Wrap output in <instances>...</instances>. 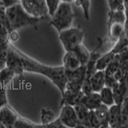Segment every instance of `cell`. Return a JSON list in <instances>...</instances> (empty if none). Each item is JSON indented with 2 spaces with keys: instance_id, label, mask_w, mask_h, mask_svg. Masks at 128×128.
Listing matches in <instances>:
<instances>
[{
  "instance_id": "obj_1",
  "label": "cell",
  "mask_w": 128,
  "mask_h": 128,
  "mask_svg": "<svg viewBox=\"0 0 128 128\" xmlns=\"http://www.w3.org/2000/svg\"><path fill=\"white\" fill-rule=\"evenodd\" d=\"M16 50L22 60L24 71L40 74L46 76L60 90L62 96L64 94L67 83V78L63 66L51 67L46 66L26 55L18 48Z\"/></svg>"
},
{
  "instance_id": "obj_2",
  "label": "cell",
  "mask_w": 128,
  "mask_h": 128,
  "mask_svg": "<svg viewBox=\"0 0 128 128\" xmlns=\"http://www.w3.org/2000/svg\"><path fill=\"white\" fill-rule=\"evenodd\" d=\"M6 28L9 34L27 26L35 25L43 19L34 18L24 10L20 3L5 8Z\"/></svg>"
},
{
  "instance_id": "obj_3",
  "label": "cell",
  "mask_w": 128,
  "mask_h": 128,
  "mask_svg": "<svg viewBox=\"0 0 128 128\" xmlns=\"http://www.w3.org/2000/svg\"><path fill=\"white\" fill-rule=\"evenodd\" d=\"M74 17L75 15L70 3L61 2L54 14L50 17V24L60 33L71 27Z\"/></svg>"
},
{
  "instance_id": "obj_4",
  "label": "cell",
  "mask_w": 128,
  "mask_h": 128,
  "mask_svg": "<svg viewBox=\"0 0 128 128\" xmlns=\"http://www.w3.org/2000/svg\"><path fill=\"white\" fill-rule=\"evenodd\" d=\"M126 14L124 10L109 11L108 13V35L112 41L116 42L124 34Z\"/></svg>"
},
{
  "instance_id": "obj_5",
  "label": "cell",
  "mask_w": 128,
  "mask_h": 128,
  "mask_svg": "<svg viewBox=\"0 0 128 128\" xmlns=\"http://www.w3.org/2000/svg\"><path fill=\"white\" fill-rule=\"evenodd\" d=\"M59 38L66 52L73 51L77 46L83 42L84 32L80 28L70 27L60 32Z\"/></svg>"
},
{
  "instance_id": "obj_6",
  "label": "cell",
  "mask_w": 128,
  "mask_h": 128,
  "mask_svg": "<svg viewBox=\"0 0 128 128\" xmlns=\"http://www.w3.org/2000/svg\"><path fill=\"white\" fill-rule=\"evenodd\" d=\"M20 3L25 11L34 18L43 20L50 18L45 0H20Z\"/></svg>"
},
{
  "instance_id": "obj_7",
  "label": "cell",
  "mask_w": 128,
  "mask_h": 128,
  "mask_svg": "<svg viewBox=\"0 0 128 128\" xmlns=\"http://www.w3.org/2000/svg\"><path fill=\"white\" fill-rule=\"evenodd\" d=\"M67 83L66 90L72 92H78L81 91L82 84L86 78V67L81 66L76 70L72 72H66Z\"/></svg>"
},
{
  "instance_id": "obj_8",
  "label": "cell",
  "mask_w": 128,
  "mask_h": 128,
  "mask_svg": "<svg viewBox=\"0 0 128 128\" xmlns=\"http://www.w3.org/2000/svg\"><path fill=\"white\" fill-rule=\"evenodd\" d=\"M6 66L12 69L16 75L22 76L24 71L22 60L18 54L16 48L11 43H10L6 51Z\"/></svg>"
},
{
  "instance_id": "obj_9",
  "label": "cell",
  "mask_w": 128,
  "mask_h": 128,
  "mask_svg": "<svg viewBox=\"0 0 128 128\" xmlns=\"http://www.w3.org/2000/svg\"><path fill=\"white\" fill-rule=\"evenodd\" d=\"M59 118L66 128H76L78 125V120L74 106L70 105L61 106Z\"/></svg>"
},
{
  "instance_id": "obj_10",
  "label": "cell",
  "mask_w": 128,
  "mask_h": 128,
  "mask_svg": "<svg viewBox=\"0 0 128 128\" xmlns=\"http://www.w3.org/2000/svg\"><path fill=\"white\" fill-rule=\"evenodd\" d=\"M19 115L16 111L6 104L0 109V122L3 124L4 128H14L15 122Z\"/></svg>"
},
{
  "instance_id": "obj_11",
  "label": "cell",
  "mask_w": 128,
  "mask_h": 128,
  "mask_svg": "<svg viewBox=\"0 0 128 128\" xmlns=\"http://www.w3.org/2000/svg\"><path fill=\"white\" fill-rule=\"evenodd\" d=\"M104 44V40L100 38H98V46L94 49L93 51L90 52V56L87 64L85 65L86 67V79H90V78L97 71L96 65L99 57L101 54L98 52L99 48H101Z\"/></svg>"
},
{
  "instance_id": "obj_12",
  "label": "cell",
  "mask_w": 128,
  "mask_h": 128,
  "mask_svg": "<svg viewBox=\"0 0 128 128\" xmlns=\"http://www.w3.org/2000/svg\"><path fill=\"white\" fill-rule=\"evenodd\" d=\"M63 67L66 72H72L78 68L81 65V62L78 56L74 51L66 52L63 57Z\"/></svg>"
},
{
  "instance_id": "obj_13",
  "label": "cell",
  "mask_w": 128,
  "mask_h": 128,
  "mask_svg": "<svg viewBox=\"0 0 128 128\" xmlns=\"http://www.w3.org/2000/svg\"><path fill=\"white\" fill-rule=\"evenodd\" d=\"M110 128H120L121 126V104H114L110 106L108 115Z\"/></svg>"
},
{
  "instance_id": "obj_14",
  "label": "cell",
  "mask_w": 128,
  "mask_h": 128,
  "mask_svg": "<svg viewBox=\"0 0 128 128\" xmlns=\"http://www.w3.org/2000/svg\"><path fill=\"white\" fill-rule=\"evenodd\" d=\"M84 96V94L82 92V90L78 92H71L68 90H66L64 94L62 96L60 107L63 105H70V106H74L82 102Z\"/></svg>"
},
{
  "instance_id": "obj_15",
  "label": "cell",
  "mask_w": 128,
  "mask_h": 128,
  "mask_svg": "<svg viewBox=\"0 0 128 128\" xmlns=\"http://www.w3.org/2000/svg\"><path fill=\"white\" fill-rule=\"evenodd\" d=\"M78 120V125L77 128H90L88 124L89 110L82 102L74 106Z\"/></svg>"
},
{
  "instance_id": "obj_16",
  "label": "cell",
  "mask_w": 128,
  "mask_h": 128,
  "mask_svg": "<svg viewBox=\"0 0 128 128\" xmlns=\"http://www.w3.org/2000/svg\"><path fill=\"white\" fill-rule=\"evenodd\" d=\"M82 104L89 110H95L102 103L99 92H92L88 95H84L82 100Z\"/></svg>"
},
{
  "instance_id": "obj_17",
  "label": "cell",
  "mask_w": 128,
  "mask_h": 128,
  "mask_svg": "<svg viewBox=\"0 0 128 128\" xmlns=\"http://www.w3.org/2000/svg\"><path fill=\"white\" fill-rule=\"evenodd\" d=\"M89 80L93 92H99L105 86L104 70H97Z\"/></svg>"
},
{
  "instance_id": "obj_18",
  "label": "cell",
  "mask_w": 128,
  "mask_h": 128,
  "mask_svg": "<svg viewBox=\"0 0 128 128\" xmlns=\"http://www.w3.org/2000/svg\"><path fill=\"white\" fill-rule=\"evenodd\" d=\"M108 109H109V106L103 103H101L95 110L96 115L100 120L101 128H110L108 120Z\"/></svg>"
},
{
  "instance_id": "obj_19",
  "label": "cell",
  "mask_w": 128,
  "mask_h": 128,
  "mask_svg": "<svg viewBox=\"0 0 128 128\" xmlns=\"http://www.w3.org/2000/svg\"><path fill=\"white\" fill-rule=\"evenodd\" d=\"M99 93L100 94V100L102 103L107 105L109 107L115 104L114 94L112 88L104 86Z\"/></svg>"
},
{
  "instance_id": "obj_20",
  "label": "cell",
  "mask_w": 128,
  "mask_h": 128,
  "mask_svg": "<svg viewBox=\"0 0 128 128\" xmlns=\"http://www.w3.org/2000/svg\"><path fill=\"white\" fill-rule=\"evenodd\" d=\"M116 54H114L112 51L106 52V54L103 55H100L97 62L96 68L97 70H104L106 68L108 67L110 63L114 60Z\"/></svg>"
},
{
  "instance_id": "obj_21",
  "label": "cell",
  "mask_w": 128,
  "mask_h": 128,
  "mask_svg": "<svg viewBox=\"0 0 128 128\" xmlns=\"http://www.w3.org/2000/svg\"><path fill=\"white\" fill-rule=\"evenodd\" d=\"M73 51H74V52H76L78 56L80 62H81V65L85 66L87 64L90 56V52L88 51L86 47L83 45L82 43L77 46Z\"/></svg>"
},
{
  "instance_id": "obj_22",
  "label": "cell",
  "mask_w": 128,
  "mask_h": 128,
  "mask_svg": "<svg viewBox=\"0 0 128 128\" xmlns=\"http://www.w3.org/2000/svg\"><path fill=\"white\" fill-rule=\"evenodd\" d=\"M16 74L14 72L6 66L2 68V70H0V85L6 87V85L13 80Z\"/></svg>"
},
{
  "instance_id": "obj_23",
  "label": "cell",
  "mask_w": 128,
  "mask_h": 128,
  "mask_svg": "<svg viewBox=\"0 0 128 128\" xmlns=\"http://www.w3.org/2000/svg\"><path fill=\"white\" fill-rule=\"evenodd\" d=\"M9 32L3 25H0V51H7L10 45Z\"/></svg>"
},
{
  "instance_id": "obj_24",
  "label": "cell",
  "mask_w": 128,
  "mask_h": 128,
  "mask_svg": "<svg viewBox=\"0 0 128 128\" xmlns=\"http://www.w3.org/2000/svg\"><path fill=\"white\" fill-rule=\"evenodd\" d=\"M128 47V38L125 34H123L122 36L115 42L114 47L111 51L114 52V54H117L120 52L124 51L126 48Z\"/></svg>"
},
{
  "instance_id": "obj_25",
  "label": "cell",
  "mask_w": 128,
  "mask_h": 128,
  "mask_svg": "<svg viewBox=\"0 0 128 128\" xmlns=\"http://www.w3.org/2000/svg\"><path fill=\"white\" fill-rule=\"evenodd\" d=\"M14 128H42V124H36L19 116L15 122Z\"/></svg>"
},
{
  "instance_id": "obj_26",
  "label": "cell",
  "mask_w": 128,
  "mask_h": 128,
  "mask_svg": "<svg viewBox=\"0 0 128 128\" xmlns=\"http://www.w3.org/2000/svg\"><path fill=\"white\" fill-rule=\"evenodd\" d=\"M40 120L42 125H47L54 120V114L52 110L48 108H42L40 112Z\"/></svg>"
},
{
  "instance_id": "obj_27",
  "label": "cell",
  "mask_w": 128,
  "mask_h": 128,
  "mask_svg": "<svg viewBox=\"0 0 128 128\" xmlns=\"http://www.w3.org/2000/svg\"><path fill=\"white\" fill-rule=\"evenodd\" d=\"M120 64V60L118 57L117 54H116L114 60H112L110 64L106 67L104 70L105 74L108 76H114V74L118 70L119 68Z\"/></svg>"
},
{
  "instance_id": "obj_28",
  "label": "cell",
  "mask_w": 128,
  "mask_h": 128,
  "mask_svg": "<svg viewBox=\"0 0 128 128\" xmlns=\"http://www.w3.org/2000/svg\"><path fill=\"white\" fill-rule=\"evenodd\" d=\"M77 6L82 7L83 12V15L85 19L88 20L90 19V0H74Z\"/></svg>"
},
{
  "instance_id": "obj_29",
  "label": "cell",
  "mask_w": 128,
  "mask_h": 128,
  "mask_svg": "<svg viewBox=\"0 0 128 128\" xmlns=\"http://www.w3.org/2000/svg\"><path fill=\"white\" fill-rule=\"evenodd\" d=\"M88 124L90 128H101L99 119L95 110H90L88 114Z\"/></svg>"
},
{
  "instance_id": "obj_30",
  "label": "cell",
  "mask_w": 128,
  "mask_h": 128,
  "mask_svg": "<svg viewBox=\"0 0 128 128\" xmlns=\"http://www.w3.org/2000/svg\"><path fill=\"white\" fill-rule=\"evenodd\" d=\"M124 0H107L109 11L124 10Z\"/></svg>"
},
{
  "instance_id": "obj_31",
  "label": "cell",
  "mask_w": 128,
  "mask_h": 128,
  "mask_svg": "<svg viewBox=\"0 0 128 128\" xmlns=\"http://www.w3.org/2000/svg\"><path fill=\"white\" fill-rule=\"evenodd\" d=\"M47 6L48 8V12L50 17L54 14L56 10L58 8V6L61 3V0H45Z\"/></svg>"
},
{
  "instance_id": "obj_32",
  "label": "cell",
  "mask_w": 128,
  "mask_h": 128,
  "mask_svg": "<svg viewBox=\"0 0 128 128\" xmlns=\"http://www.w3.org/2000/svg\"><path fill=\"white\" fill-rule=\"evenodd\" d=\"M6 104H8V100L6 88L0 85V109Z\"/></svg>"
},
{
  "instance_id": "obj_33",
  "label": "cell",
  "mask_w": 128,
  "mask_h": 128,
  "mask_svg": "<svg viewBox=\"0 0 128 128\" xmlns=\"http://www.w3.org/2000/svg\"><path fill=\"white\" fill-rule=\"evenodd\" d=\"M66 127L64 126V124L62 122L61 120L58 117L56 119H54V120L50 122V124L47 125L43 126L42 125V128H66Z\"/></svg>"
},
{
  "instance_id": "obj_34",
  "label": "cell",
  "mask_w": 128,
  "mask_h": 128,
  "mask_svg": "<svg viewBox=\"0 0 128 128\" xmlns=\"http://www.w3.org/2000/svg\"><path fill=\"white\" fill-rule=\"evenodd\" d=\"M81 90H82V92L84 95H88L93 92V90H92V86H91L89 79H84V82H83V84H82Z\"/></svg>"
},
{
  "instance_id": "obj_35",
  "label": "cell",
  "mask_w": 128,
  "mask_h": 128,
  "mask_svg": "<svg viewBox=\"0 0 128 128\" xmlns=\"http://www.w3.org/2000/svg\"><path fill=\"white\" fill-rule=\"evenodd\" d=\"M117 83L118 81L115 79L114 76H108L105 74V86L112 89Z\"/></svg>"
},
{
  "instance_id": "obj_36",
  "label": "cell",
  "mask_w": 128,
  "mask_h": 128,
  "mask_svg": "<svg viewBox=\"0 0 128 128\" xmlns=\"http://www.w3.org/2000/svg\"><path fill=\"white\" fill-rule=\"evenodd\" d=\"M20 0H1L0 1V6L6 8L8 7L12 6L14 4L20 3Z\"/></svg>"
},
{
  "instance_id": "obj_37",
  "label": "cell",
  "mask_w": 128,
  "mask_h": 128,
  "mask_svg": "<svg viewBox=\"0 0 128 128\" xmlns=\"http://www.w3.org/2000/svg\"><path fill=\"white\" fill-rule=\"evenodd\" d=\"M0 25H3L6 28V17L5 8L1 6H0Z\"/></svg>"
},
{
  "instance_id": "obj_38",
  "label": "cell",
  "mask_w": 128,
  "mask_h": 128,
  "mask_svg": "<svg viewBox=\"0 0 128 128\" xmlns=\"http://www.w3.org/2000/svg\"><path fill=\"white\" fill-rule=\"evenodd\" d=\"M6 51H0V70L6 67Z\"/></svg>"
},
{
  "instance_id": "obj_39",
  "label": "cell",
  "mask_w": 128,
  "mask_h": 128,
  "mask_svg": "<svg viewBox=\"0 0 128 128\" xmlns=\"http://www.w3.org/2000/svg\"><path fill=\"white\" fill-rule=\"evenodd\" d=\"M121 113L128 115V95L124 98L121 104Z\"/></svg>"
},
{
  "instance_id": "obj_40",
  "label": "cell",
  "mask_w": 128,
  "mask_h": 128,
  "mask_svg": "<svg viewBox=\"0 0 128 128\" xmlns=\"http://www.w3.org/2000/svg\"><path fill=\"white\" fill-rule=\"evenodd\" d=\"M117 56L120 60V61H124V60H128V47L126 48L124 51L117 54Z\"/></svg>"
},
{
  "instance_id": "obj_41",
  "label": "cell",
  "mask_w": 128,
  "mask_h": 128,
  "mask_svg": "<svg viewBox=\"0 0 128 128\" xmlns=\"http://www.w3.org/2000/svg\"><path fill=\"white\" fill-rule=\"evenodd\" d=\"M19 38V35H18L17 31H13V32H10L9 34V40L10 41L11 40L12 42H15Z\"/></svg>"
},
{
  "instance_id": "obj_42",
  "label": "cell",
  "mask_w": 128,
  "mask_h": 128,
  "mask_svg": "<svg viewBox=\"0 0 128 128\" xmlns=\"http://www.w3.org/2000/svg\"><path fill=\"white\" fill-rule=\"evenodd\" d=\"M124 34L128 38V15H126V20L124 26Z\"/></svg>"
},
{
  "instance_id": "obj_43",
  "label": "cell",
  "mask_w": 128,
  "mask_h": 128,
  "mask_svg": "<svg viewBox=\"0 0 128 128\" xmlns=\"http://www.w3.org/2000/svg\"><path fill=\"white\" fill-rule=\"evenodd\" d=\"M74 0H61L62 2H67V3H72Z\"/></svg>"
}]
</instances>
